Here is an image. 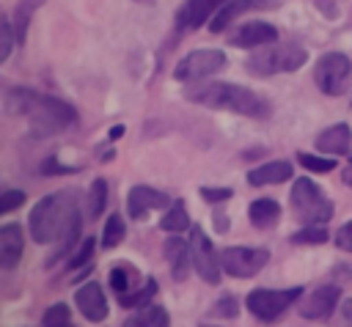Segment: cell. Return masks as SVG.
Here are the masks:
<instances>
[{
	"label": "cell",
	"instance_id": "obj_7",
	"mask_svg": "<svg viewBox=\"0 0 352 327\" xmlns=\"http://www.w3.org/2000/svg\"><path fill=\"white\" fill-rule=\"evenodd\" d=\"M349 74H352V63L346 55L341 52H327L316 60V69H314V80L316 85L322 88V93L327 96H338L346 91L349 85Z\"/></svg>",
	"mask_w": 352,
	"mask_h": 327
},
{
	"label": "cell",
	"instance_id": "obj_45",
	"mask_svg": "<svg viewBox=\"0 0 352 327\" xmlns=\"http://www.w3.org/2000/svg\"><path fill=\"white\" fill-rule=\"evenodd\" d=\"M198 327H212V324H198Z\"/></svg>",
	"mask_w": 352,
	"mask_h": 327
},
{
	"label": "cell",
	"instance_id": "obj_1",
	"mask_svg": "<svg viewBox=\"0 0 352 327\" xmlns=\"http://www.w3.org/2000/svg\"><path fill=\"white\" fill-rule=\"evenodd\" d=\"M6 107L14 115H25L28 126L36 137L58 135L77 121V113L69 102H63L58 96H38L28 88H11L6 96Z\"/></svg>",
	"mask_w": 352,
	"mask_h": 327
},
{
	"label": "cell",
	"instance_id": "obj_9",
	"mask_svg": "<svg viewBox=\"0 0 352 327\" xmlns=\"http://www.w3.org/2000/svg\"><path fill=\"white\" fill-rule=\"evenodd\" d=\"M223 66H226V55L220 49H192L176 63L173 77L182 82H195V80H204L220 71Z\"/></svg>",
	"mask_w": 352,
	"mask_h": 327
},
{
	"label": "cell",
	"instance_id": "obj_16",
	"mask_svg": "<svg viewBox=\"0 0 352 327\" xmlns=\"http://www.w3.org/2000/svg\"><path fill=\"white\" fill-rule=\"evenodd\" d=\"M25 253V234L16 223H6L0 228V267L3 269H14L22 261Z\"/></svg>",
	"mask_w": 352,
	"mask_h": 327
},
{
	"label": "cell",
	"instance_id": "obj_23",
	"mask_svg": "<svg viewBox=\"0 0 352 327\" xmlns=\"http://www.w3.org/2000/svg\"><path fill=\"white\" fill-rule=\"evenodd\" d=\"M124 327H170V316L162 305H146V308H138Z\"/></svg>",
	"mask_w": 352,
	"mask_h": 327
},
{
	"label": "cell",
	"instance_id": "obj_22",
	"mask_svg": "<svg viewBox=\"0 0 352 327\" xmlns=\"http://www.w3.org/2000/svg\"><path fill=\"white\" fill-rule=\"evenodd\" d=\"M80 228H82V214H80V209H74L72 212V217L66 220V225H63V231H60V236H58V247H55V253L50 256V264H55L60 256H66L72 247H74V242L80 239Z\"/></svg>",
	"mask_w": 352,
	"mask_h": 327
},
{
	"label": "cell",
	"instance_id": "obj_35",
	"mask_svg": "<svg viewBox=\"0 0 352 327\" xmlns=\"http://www.w3.org/2000/svg\"><path fill=\"white\" fill-rule=\"evenodd\" d=\"M22 203H25V192L22 190H6L0 195V214H8L14 209H19Z\"/></svg>",
	"mask_w": 352,
	"mask_h": 327
},
{
	"label": "cell",
	"instance_id": "obj_42",
	"mask_svg": "<svg viewBox=\"0 0 352 327\" xmlns=\"http://www.w3.org/2000/svg\"><path fill=\"white\" fill-rule=\"evenodd\" d=\"M121 135H124V126H121V124H118V126H113V129L107 132V137H110V140H118Z\"/></svg>",
	"mask_w": 352,
	"mask_h": 327
},
{
	"label": "cell",
	"instance_id": "obj_8",
	"mask_svg": "<svg viewBox=\"0 0 352 327\" xmlns=\"http://www.w3.org/2000/svg\"><path fill=\"white\" fill-rule=\"evenodd\" d=\"M190 250H192V269L198 272V278L206 280L209 286H217L220 283L223 261H220L212 239L204 234L201 225H192L190 228Z\"/></svg>",
	"mask_w": 352,
	"mask_h": 327
},
{
	"label": "cell",
	"instance_id": "obj_34",
	"mask_svg": "<svg viewBox=\"0 0 352 327\" xmlns=\"http://www.w3.org/2000/svg\"><path fill=\"white\" fill-rule=\"evenodd\" d=\"M11 27H14V25H11L6 16H0V63L8 60L11 47H14V41H16V33H14Z\"/></svg>",
	"mask_w": 352,
	"mask_h": 327
},
{
	"label": "cell",
	"instance_id": "obj_11",
	"mask_svg": "<svg viewBox=\"0 0 352 327\" xmlns=\"http://www.w3.org/2000/svg\"><path fill=\"white\" fill-rule=\"evenodd\" d=\"M338 300H341V289L338 286H333V283L330 286H319L308 297H302L300 316L302 319H311V322H322V319H327L336 311Z\"/></svg>",
	"mask_w": 352,
	"mask_h": 327
},
{
	"label": "cell",
	"instance_id": "obj_18",
	"mask_svg": "<svg viewBox=\"0 0 352 327\" xmlns=\"http://www.w3.org/2000/svg\"><path fill=\"white\" fill-rule=\"evenodd\" d=\"M278 38V30L275 25L270 22H248V25H239L236 33H231V44L234 47H264V44H272Z\"/></svg>",
	"mask_w": 352,
	"mask_h": 327
},
{
	"label": "cell",
	"instance_id": "obj_6",
	"mask_svg": "<svg viewBox=\"0 0 352 327\" xmlns=\"http://www.w3.org/2000/svg\"><path fill=\"white\" fill-rule=\"evenodd\" d=\"M297 300H302V286H292V289H253L245 297V308L256 319H261V322H275Z\"/></svg>",
	"mask_w": 352,
	"mask_h": 327
},
{
	"label": "cell",
	"instance_id": "obj_30",
	"mask_svg": "<svg viewBox=\"0 0 352 327\" xmlns=\"http://www.w3.org/2000/svg\"><path fill=\"white\" fill-rule=\"evenodd\" d=\"M135 269L129 267V264H116L113 269H110V289L116 291V294H126L129 291V286H132V280H135Z\"/></svg>",
	"mask_w": 352,
	"mask_h": 327
},
{
	"label": "cell",
	"instance_id": "obj_29",
	"mask_svg": "<svg viewBox=\"0 0 352 327\" xmlns=\"http://www.w3.org/2000/svg\"><path fill=\"white\" fill-rule=\"evenodd\" d=\"M41 324H44V327H74V324H72V311H69V305H66V302L50 305V308L44 311V316H41Z\"/></svg>",
	"mask_w": 352,
	"mask_h": 327
},
{
	"label": "cell",
	"instance_id": "obj_43",
	"mask_svg": "<svg viewBox=\"0 0 352 327\" xmlns=\"http://www.w3.org/2000/svg\"><path fill=\"white\" fill-rule=\"evenodd\" d=\"M344 184H346V187H352V168H346V170H344Z\"/></svg>",
	"mask_w": 352,
	"mask_h": 327
},
{
	"label": "cell",
	"instance_id": "obj_4",
	"mask_svg": "<svg viewBox=\"0 0 352 327\" xmlns=\"http://www.w3.org/2000/svg\"><path fill=\"white\" fill-rule=\"evenodd\" d=\"M292 214L302 225H324L333 217V201L324 195V190L311 179H294L292 195H289Z\"/></svg>",
	"mask_w": 352,
	"mask_h": 327
},
{
	"label": "cell",
	"instance_id": "obj_27",
	"mask_svg": "<svg viewBox=\"0 0 352 327\" xmlns=\"http://www.w3.org/2000/svg\"><path fill=\"white\" fill-rule=\"evenodd\" d=\"M126 236V225H124V217L121 214H110L107 223H104V231H102V247L104 250H113L124 242Z\"/></svg>",
	"mask_w": 352,
	"mask_h": 327
},
{
	"label": "cell",
	"instance_id": "obj_19",
	"mask_svg": "<svg viewBox=\"0 0 352 327\" xmlns=\"http://www.w3.org/2000/svg\"><path fill=\"white\" fill-rule=\"evenodd\" d=\"M349 146H352V129L346 124H336V126L316 135V148L322 154H330V157L333 154H346Z\"/></svg>",
	"mask_w": 352,
	"mask_h": 327
},
{
	"label": "cell",
	"instance_id": "obj_37",
	"mask_svg": "<svg viewBox=\"0 0 352 327\" xmlns=\"http://www.w3.org/2000/svg\"><path fill=\"white\" fill-rule=\"evenodd\" d=\"M236 311H239V302H236L234 297H220V300L214 302V313L223 316V319H234Z\"/></svg>",
	"mask_w": 352,
	"mask_h": 327
},
{
	"label": "cell",
	"instance_id": "obj_10",
	"mask_svg": "<svg viewBox=\"0 0 352 327\" xmlns=\"http://www.w3.org/2000/svg\"><path fill=\"white\" fill-rule=\"evenodd\" d=\"M220 261H223V272H228L231 278H253L267 267L270 250H264V247H226L220 253Z\"/></svg>",
	"mask_w": 352,
	"mask_h": 327
},
{
	"label": "cell",
	"instance_id": "obj_33",
	"mask_svg": "<svg viewBox=\"0 0 352 327\" xmlns=\"http://www.w3.org/2000/svg\"><path fill=\"white\" fill-rule=\"evenodd\" d=\"M94 250H96V242L88 236V239H82L80 242V247H77V253L66 261V267L69 269H80V267H88V261L94 258Z\"/></svg>",
	"mask_w": 352,
	"mask_h": 327
},
{
	"label": "cell",
	"instance_id": "obj_24",
	"mask_svg": "<svg viewBox=\"0 0 352 327\" xmlns=\"http://www.w3.org/2000/svg\"><path fill=\"white\" fill-rule=\"evenodd\" d=\"M160 228L168 231V234H179V231L190 228V214H187V206H184L182 198H176V201L168 206V212H165L162 220H160Z\"/></svg>",
	"mask_w": 352,
	"mask_h": 327
},
{
	"label": "cell",
	"instance_id": "obj_31",
	"mask_svg": "<svg viewBox=\"0 0 352 327\" xmlns=\"http://www.w3.org/2000/svg\"><path fill=\"white\" fill-rule=\"evenodd\" d=\"M297 162L305 168V170H314V173H330L336 168V159L327 154V157H316V154H305L300 151L297 154Z\"/></svg>",
	"mask_w": 352,
	"mask_h": 327
},
{
	"label": "cell",
	"instance_id": "obj_26",
	"mask_svg": "<svg viewBox=\"0 0 352 327\" xmlns=\"http://www.w3.org/2000/svg\"><path fill=\"white\" fill-rule=\"evenodd\" d=\"M154 294H157V280H154V278H146L140 291L118 294V302H121V308H132V311H138V308L151 305V297H154Z\"/></svg>",
	"mask_w": 352,
	"mask_h": 327
},
{
	"label": "cell",
	"instance_id": "obj_32",
	"mask_svg": "<svg viewBox=\"0 0 352 327\" xmlns=\"http://www.w3.org/2000/svg\"><path fill=\"white\" fill-rule=\"evenodd\" d=\"M294 245H324L327 242V228L324 225H302V231L292 234Z\"/></svg>",
	"mask_w": 352,
	"mask_h": 327
},
{
	"label": "cell",
	"instance_id": "obj_5",
	"mask_svg": "<svg viewBox=\"0 0 352 327\" xmlns=\"http://www.w3.org/2000/svg\"><path fill=\"white\" fill-rule=\"evenodd\" d=\"M308 60V52L302 47L294 44H283V47H261L248 58V71L256 77H270V74H280V71H297L302 63Z\"/></svg>",
	"mask_w": 352,
	"mask_h": 327
},
{
	"label": "cell",
	"instance_id": "obj_41",
	"mask_svg": "<svg viewBox=\"0 0 352 327\" xmlns=\"http://www.w3.org/2000/svg\"><path fill=\"white\" fill-rule=\"evenodd\" d=\"M214 228H217L220 234H226V231H228V220H226L223 214H214Z\"/></svg>",
	"mask_w": 352,
	"mask_h": 327
},
{
	"label": "cell",
	"instance_id": "obj_25",
	"mask_svg": "<svg viewBox=\"0 0 352 327\" xmlns=\"http://www.w3.org/2000/svg\"><path fill=\"white\" fill-rule=\"evenodd\" d=\"M104 206H107V181H104V179H94V184L88 187V201H85V214H88V220L102 217Z\"/></svg>",
	"mask_w": 352,
	"mask_h": 327
},
{
	"label": "cell",
	"instance_id": "obj_15",
	"mask_svg": "<svg viewBox=\"0 0 352 327\" xmlns=\"http://www.w3.org/2000/svg\"><path fill=\"white\" fill-rule=\"evenodd\" d=\"M226 3H228V0H187V3L179 8V14H176V25H179L182 30H195V27H201L209 16H214Z\"/></svg>",
	"mask_w": 352,
	"mask_h": 327
},
{
	"label": "cell",
	"instance_id": "obj_12",
	"mask_svg": "<svg viewBox=\"0 0 352 327\" xmlns=\"http://www.w3.org/2000/svg\"><path fill=\"white\" fill-rule=\"evenodd\" d=\"M173 201L165 195V192H160V190H151V187H132L129 190V195H126V212H129V217L132 220H143L148 212H154V209H168Z\"/></svg>",
	"mask_w": 352,
	"mask_h": 327
},
{
	"label": "cell",
	"instance_id": "obj_14",
	"mask_svg": "<svg viewBox=\"0 0 352 327\" xmlns=\"http://www.w3.org/2000/svg\"><path fill=\"white\" fill-rule=\"evenodd\" d=\"M162 253H165V261L170 267V278L173 280H187L190 269H192V250H190V242H184L179 234L168 236L162 242Z\"/></svg>",
	"mask_w": 352,
	"mask_h": 327
},
{
	"label": "cell",
	"instance_id": "obj_39",
	"mask_svg": "<svg viewBox=\"0 0 352 327\" xmlns=\"http://www.w3.org/2000/svg\"><path fill=\"white\" fill-rule=\"evenodd\" d=\"M77 168H69V165H58L55 157H47L44 165H41V173H74Z\"/></svg>",
	"mask_w": 352,
	"mask_h": 327
},
{
	"label": "cell",
	"instance_id": "obj_17",
	"mask_svg": "<svg viewBox=\"0 0 352 327\" xmlns=\"http://www.w3.org/2000/svg\"><path fill=\"white\" fill-rule=\"evenodd\" d=\"M275 5H278V0H228V3L212 16L209 30H212V33H220V30H226L236 16H242V14H248V11H256V8H275Z\"/></svg>",
	"mask_w": 352,
	"mask_h": 327
},
{
	"label": "cell",
	"instance_id": "obj_3",
	"mask_svg": "<svg viewBox=\"0 0 352 327\" xmlns=\"http://www.w3.org/2000/svg\"><path fill=\"white\" fill-rule=\"evenodd\" d=\"M74 198H77V195H74L72 190H60V192L44 195V198L30 209L28 225H30L33 242H38V245L58 242V236H60L66 220L72 217L74 209H80Z\"/></svg>",
	"mask_w": 352,
	"mask_h": 327
},
{
	"label": "cell",
	"instance_id": "obj_40",
	"mask_svg": "<svg viewBox=\"0 0 352 327\" xmlns=\"http://www.w3.org/2000/svg\"><path fill=\"white\" fill-rule=\"evenodd\" d=\"M314 5H316L324 16H336V11H338V8H336V0H314Z\"/></svg>",
	"mask_w": 352,
	"mask_h": 327
},
{
	"label": "cell",
	"instance_id": "obj_13",
	"mask_svg": "<svg viewBox=\"0 0 352 327\" xmlns=\"http://www.w3.org/2000/svg\"><path fill=\"white\" fill-rule=\"evenodd\" d=\"M74 305L80 308V313L88 319V322H104L107 319V297H104V289L99 283H82L77 291H74Z\"/></svg>",
	"mask_w": 352,
	"mask_h": 327
},
{
	"label": "cell",
	"instance_id": "obj_44",
	"mask_svg": "<svg viewBox=\"0 0 352 327\" xmlns=\"http://www.w3.org/2000/svg\"><path fill=\"white\" fill-rule=\"evenodd\" d=\"M135 3H146V5H148V3H154V0H135Z\"/></svg>",
	"mask_w": 352,
	"mask_h": 327
},
{
	"label": "cell",
	"instance_id": "obj_28",
	"mask_svg": "<svg viewBox=\"0 0 352 327\" xmlns=\"http://www.w3.org/2000/svg\"><path fill=\"white\" fill-rule=\"evenodd\" d=\"M38 3H41V0H22V3L16 5V14H14V33H16V41H19V44H22L25 36H28V22H30L33 11L38 8Z\"/></svg>",
	"mask_w": 352,
	"mask_h": 327
},
{
	"label": "cell",
	"instance_id": "obj_20",
	"mask_svg": "<svg viewBox=\"0 0 352 327\" xmlns=\"http://www.w3.org/2000/svg\"><path fill=\"white\" fill-rule=\"evenodd\" d=\"M286 179H292V162H286V159L264 162V165H258V168H253V170L248 173V181H250L253 187H261V184H280V181H286Z\"/></svg>",
	"mask_w": 352,
	"mask_h": 327
},
{
	"label": "cell",
	"instance_id": "obj_2",
	"mask_svg": "<svg viewBox=\"0 0 352 327\" xmlns=\"http://www.w3.org/2000/svg\"><path fill=\"white\" fill-rule=\"evenodd\" d=\"M184 99L212 107V110H228V113H239L248 118H267L270 115V102L261 99L256 91L236 85V82H201L195 80V85L184 88Z\"/></svg>",
	"mask_w": 352,
	"mask_h": 327
},
{
	"label": "cell",
	"instance_id": "obj_21",
	"mask_svg": "<svg viewBox=\"0 0 352 327\" xmlns=\"http://www.w3.org/2000/svg\"><path fill=\"white\" fill-rule=\"evenodd\" d=\"M248 217L256 228H272L280 220V206L275 198H256L248 209Z\"/></svg>",
	"mask_w": 352,
	"mask_h": 327
},
{
	"label": "cell",
	"instance_id": "obj_36",
	"mask_svg": "<svg viewBox=\"0 0 352 327\" xmlns=\"http://www.w3.org/2000/svg\"><path fill=\"white\" fill-rule=\"evenodd\" d=\"M234 192L228 190V187H201V198L206 201V203H223V201H228Z\"/></svg>",
	"mask_w": 352,
	"mask_h": 327
},
{
	"label": "cell",
	"instance_id": "obj_38",
	"mask_svg": "<svg viewBox=\"0 0 352 327\" xmlns=\"http://www.w3.org/2000/svg\"><path fill=\"white\" fill-rule=\"evenodd\" d=\"M336 245H338L341 250L352 253V220H349V223H344V225L336 231Z\"/></svg>",
	"mask_w": 352,
	"mask_h": 327
}]
</instances>
